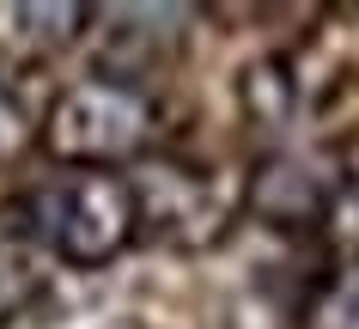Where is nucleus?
Instances as JSON below:
<instances>
[{
	"label": "nucleus",
	"mask_w": 359,
	"mask_h": 329,
	"mask_svg": "<svg viewBox=\"0 0 359 329\" xmlns=\"http://www.w3.org/2000/svg\"><path fill=\"white\" fill-rule=\"evenodd\" d=\"M43 153L74 165V171H110L122 159L147 153L152 140V98L140 86L116 74H97V79H74L61 86L55 104L43 110Z\"/></svg>",
	"instance_id": "nucleus-1"
},
{
	"label": "nucleus",
	"mask_w": 359,
	"mask_h": 329,
	"mask_svg": "<svg viewBox=\"0 0 359 329\" xmlns=\"http://www.w3.org/2000/svg\"><path fill=\"white\" fill-rule=\"evenodd\" d=\"M37 238L74 269H104L134 244L140 232V201L134 183L116 171H74L31 195Z\"/></svg>",
	"instance_id": "nucleus-2"
},
{
	"label": "nucleus",
	"mask_w": 359,
	"mask_h": 329,
	"mask_svg": "<svg viewBox=\"0 0 359 329\" xmlns=\"http://www.w3.org/2000/svg\"><path fill=\"white\" fill-rule=\"evenodd\" d=\"M134 183V201H140V226H165L170 238H189V226H213L226 213V189L213 171H189L177 159H152Z\"/></svg>",
	"instance_id": "nucleus-3"
},
{
	"label": "nucleus",
	"mask_w": 359,
	"mask_h": 329,
	"mask_svg": "<svg viewBox=\"0 0 359 329\" xmlns=\"http://www.w3.org/2000/svg\"><path fill=\"white\" fill-rule=\"evenodd\" d=\"M92 19V6H74V0H49V6H0V55L6 61H43L67 49L79 37V25Z\"/></svg>",
	"instance_id": "nucleus-4"
},
{
	"label": "nucleus",
	"mask_w": 359,
	"mask_h": 329,
	"mask_svg": "<svg viewBox=\"0 0 359 329\" xmlns=\"http://www.w3.org/2000/svg\"><path fill=\"white\" fill-rule=\"evenodd\" d=\"M353 213H359V183H353Z\"/></svg>",
	"instance_id": "nucleus-5"
}]
</instances>
